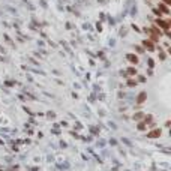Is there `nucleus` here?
<instances>
[{
  "mask_svg": "<svg viewBox=\"0 0 171 171\" xmlns=\"http://www.w3.org/2000/svg\"><path fill=\"white\" fill-rule=\"evenodd\" d=\"M165 2H167V3H170V0H165Z\"/></svg>",
  "mask_w": 171,
  "mask_h": 171,
  "instance_id": "f8f14e48",
  "label": "nucleus"
},
{
  "mask_svg": "<svg viewBox=\"0 0 171 171\" xmlns=\"http://www.w3.org/2000/svg\"><path fill=\"white\" fill-rule=\"evenodd\" d=\"M159 135H161V131H153L152 134H149L150 138H155V137H159Z\"/></svg>",
  "mask_w": 171,
  "mask_h": 171,
  "instance_id": "20e7f679",
  "label": "nucleus"
},
{
  "mask_svg": "<svg viewBox=\"0 0 171 171\" xmlns=\"http://www.w3.org/2000/svg\"><path fill=\"white\" fill-rule=\"evenodd\" d=\"M135 72H137V71H135L134 68H129V69H128V74H129V75H134Z\"/></svg>",
  "mask_w": 171,
  "mask_h": 171,
  "instance_id": "0eeeda50",
  "label": "nucleus"
},
{
  "mask_svg": "<svg viewBox=\"0 0 171 171\" xmlns=\"http://www.w3.org/2000/svg\"><path fill=\"white\" fill-rule=\"evenodd\" d=\"M159 8H161V11H162V12H165V14L168 12V8H167V6H164V5H161Z\"/></svg>",
  "mask_w": 171,
  "mask_h": 171,
  "instance_id": "6e6552de",
  "label": "nucleus"
},
{
  "mask_svg": "<svg viewBox=\"0 0 171 171\" xmlns=\"http://www.w3.org/2000/svg\"><path fill=\"white\" fill-rule=\"evenodd\" d=\"M126 59H128L129 62H132V63H137V62H138L137 56H134V54H128V56H126Z\"/></svg>",
  "mask_w": 171,
  "mask_h": 171,
  "instance_id": "f257e3e1",
  "label": "nucleus"
},
{
  "mask_svg": "<svg viewBox=\"0 0 171 171\" xmlns=\"http://www.w3.org/2000/svg\"><path fill=\"white\" fill-rule=\"evenodd\" d=\"M146 96H147V95L143 92V93L140 95V96H138V99H137V104H143V102H144V99H146Z\"/></svg>",
  "mask_w": 171,
  "mask_h": 171,
  "instance_id": "7ed1b4c3",
  "label": "nucleus"
},
{
  "mask_svg": "<svg viewBox=\"0 0 171 171\" xmlns=\"http://www.w3.org/2000/svg\"><path fill=\"white\" fill-rule=\"evenodd\" d=\"M141 117H143V113H137L135 116H134V119H135V120H140Z\"/></svg>",
  "mask_w": 171,
  "mask_h": 171,
  "instance_id": "423d86ee",
  "label": "nucleus"
},
{
  "mask_svg": "<svg viewBox=\"0 0 171 171\" xmlns=\"http://www.w3.org/2000/svg\"><path fill=\"white\" fill-rule=\"evenodd\" d=\"M158 24H159L161 27H164V29H167V27H168V23H165V21H159V20H158Z\"/></svg>",
  "mask_w": 171,
  "mask_h": 171,
  "instance_id": "39448f33",
  "label": "nucleus"
},
{
  "mask_svg": "<svg viewBox=\"0 0 171 171\" xmlns=\"http://www.w3.org/2000/svg\"><path fill=\"white\" fill-rule=\"evenodd\" d=\"M123 141H125V143H126V144H128V146H132V143H131V141H128V140H126V138H123Z\"/></svg>",
  "mask_w": 171,
  "mask_h": 171,
  "instance_id": "9d476101",
  "label": "nucleus"
},
{
  "mask_svg": "<svg viewBox=\"0 0 171 171\" xmlns=\"http://www.w3.org/2000/svg\"><path fill=\"white\" fill-rule=\"evenodd\" d=\"M143 44H144V47H146V48H147L149 51H152V50H155V47H153V45H152V42H150V41H144Z\"/></svg>",
  "mask_w": 171,
  "mask_h": 171,
  "instance_id": "f03ea898",
  "label": "nucleus"
},
{
  "mask_svg": "<svg viewBox=\"0 0 171 171\" xmlns=\"http://www.w3.org/2000/svg\"><path fill=\"white\" fill-rule=\"evenodd\" d=\"M149 65H150V68H153V60L152 59H149Z\"/></svg>",
  "mask_w": 171,
  "mask_h": 171,
  "instance_id": "9b49d317",
  "label": "nucleus"
},
{
  "mask_svg": "<svg viewBox=\"0 0 171 171\" xmlns=\"http://www.w3.org/2000/svg\"><path fill=\"white\" fill-rule=\"evenodd\" d=\"M138 129H141V131H143V129H146V126H144V123H140V126H138Z\"/></svg>",
  "mask_w": 171,
  "mask_h": 171,
  "instance_id": "1a4fd4ad",
  "label": "nucleus"
}]
</instances>
